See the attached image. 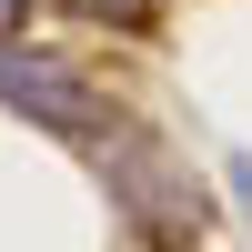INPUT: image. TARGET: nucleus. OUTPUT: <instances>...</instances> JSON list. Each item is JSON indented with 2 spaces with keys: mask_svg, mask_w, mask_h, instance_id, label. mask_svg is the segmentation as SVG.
I'll use <instances>...</instances> for the list:
<instances>
[{
  "mask_svg": "<svg viewBox=\"0 0 252 252\" xmlns=\"http://www.w3.org/2000/svg\"><path fill=\"white\" fill-rule=\"evenodd\" d=\"M0 101L31 121H51V131H101V91L81 71H61V61H10L0 51Z\"/></svg>",
  "mask_w": 252,
  "mask_h": 252,
  "instance_id": "nucleus-1",
  "label": "nucleus"
},
{
  "mask_svg": "<svg viewBox=\"0 0 252 252\" xmlns=\"http://www.w3.org/2000/svg\"><path fill=\"white\" fill-rule=\"evenodd\" d=\"M71 10H91V20H111V31H152V0H71Z\"/></svg>",
  "mask_w": 252,
  "mask_h": 252,
  "instance_id": "nucleus-2",
  "label": "nucleus"
},
{
  "mask_svg": "<svg viewBox=\"0 0 252 252\" xmlns=\"http://www.w3.org/2000/svg\"><path fill=\"white\" fill-rule=\"evenodd\" d=\"M10 31H20V0H0V40H10Z\"/></svg>",
  "mask_w": 252,
  "mask_h": 252,
  "instance_id": "nucleus-3",
  "label": "nucleus"
},
{
  "mask_svg": "<svg viewBox=\"0 0 252 252\" xmlns=\"http://www.w3.org/2000/svg\"><path fill=\"white\" fill-rule=\"evenodd\" d=\"M232 182H242V202H252V161H232Z\"/></svg>",
  "mask_w": 252,
  "mask_h": 252,
  "instance_id": "nucleus-4",
  "label": "nucleus"
}]
</instances>
